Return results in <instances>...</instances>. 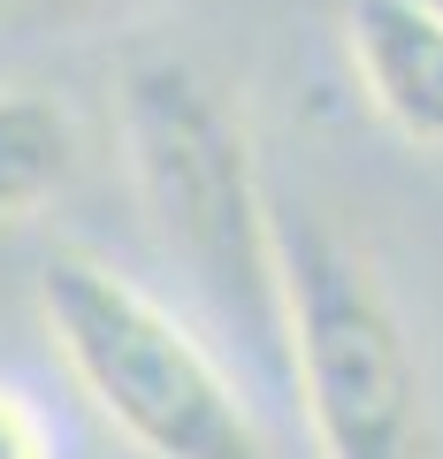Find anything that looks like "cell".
<instances>
[{
  "label": "cell",
  "instance_id": "obj_1",
  "mask_svg": "<svg viewBox=\"0 0 443 459\" xmlns=\"http://www.w3.org/2000/svg\"><path fill=\"white\" fill-rule=\"evenodd\" d=\"M115 138L161 261L192 283L207 322L268 383H283V207L260 184V153L237 100L183 54H146L115 84Z\"/></svg>",
  "mask_w": 443,
  "mask_h": 459
},
{
  "label": "cell",
  "instance_id": "obj_2",
  "mask_svg": "<svg viewBox=\"0 0 443 459\" xmlns=\"http://www.w3.org/2000/svg\"><path fill=\"white\" fill-rule=\"evenodd\" d=\"M38 314L69 383L138 459H268L237 376L146 283L62 246L38 268Z\"/></svg>",
  "mask_w": 443,
  "mask_h": 459
},
{
  "label": "cell",
  "instance_id": "obj_3",
  "mask_svg": "<svg viewBox=\"0 0 443 459\" xmlns=\"http://www.w3.org/2000/svg\"><path fill=\"white\" fill-rule=\"evenodd\" d=\"M283 238V344L313 459H421L428 383L390 283L321 214H276Z\"/></svg>",
  "mask_w": 443,
  "mask_h": 459
},
{
  "label": "cell",
  "instance_id": "obj_4",
  "mask_svg": "<svg viewBox=\"0 0 443 459\" xmlns=\"http://www.w3.org/2000/svg\"><path fill=\"white\" fill-rule=\"evenodd\" d=\"M345 47L367 108L397 138L443 153V0H345Z\"/></svg>",
  "mask_w": 443,
  "mask_h": 459
},
{
  "label": "cell",
  "instance_id": "obj_5",
  "mask_svg": "<svg viewBox=\"0 0 443 459\" xmlns=\"http://www.w3.org/2000/svg\"><path fill=\"white\" fill-rule=\"evenodd\" d=\"M84 161L77 115L47 84H0V222H23L69 192Z\"/></svg>",
  "mask_w": 443,
  "mask_h": 459
},
{
  "label": "cell",
  "instance_id": "obj_6",
  "mask_svg": "<svg viewBox=\"0 0 443 459\" xmlns=\"http://www.w3.org/2000/svg\"><path fill=\"white\" fill-rule=\"evenodd\" d=\"M0 459H54V429L16 383H0Z\"/></svg>",
  "mask_w": 443,
  "mask_h": 459
},
{
  "label": "cell",
  "instance_id": "obj_7",
  "mask_svg": "<svg viewBox=\"0 0 443 459\" xmlns=\"http://www.w3.org/2000/svg\"><path fill=\"white\" fill-rule=\"evenodd\" d=\"M54 8H62V0H54Z\"/></svg>",
  "mask_w": 443,
  "mask_h": 459
}]
</instances>
